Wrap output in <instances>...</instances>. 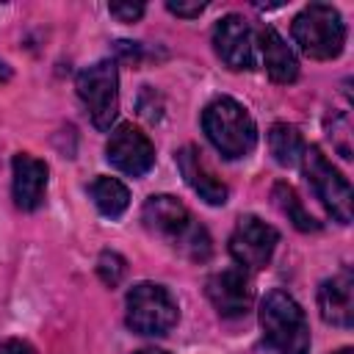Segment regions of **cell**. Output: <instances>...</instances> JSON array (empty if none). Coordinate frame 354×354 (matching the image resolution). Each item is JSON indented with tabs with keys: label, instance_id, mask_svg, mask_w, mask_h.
I'll list each match as a JSON object with an SVG mask.
<instances>
[{
	"label": "cell",
	"instance_id": "obj_23",
	"mask_svg": "<svg viewBox=\"0 0 354 354\" xmlns=\"http://www.w3.org/2000/svg\"><path fill=\"white\" fill-rule=\"evenodd\" d=\"M136 354H166V351H160V348H141V351H136Z\"/></svg>",
	"mask_w": 354,
	"mask_h": 354
},
{
	"label": "cell",
	"instance_id": "obj_20",
	"mask_svg": "<svg viewBox=\"0 0 354 354\" xmlns=\"http://www.w3.org/2000/svg\"><path fill=\"white\" fill-rule=\"evenodd\" d=\"M119 22H136L144 17V6L141 3H111L108 8Z\"/></svg>",
	"mask_w": 354,
	"mask_h": 354
},
{
	"label": "cell",
	"instance_id": "obj_6",
	"mask_svg": "<svg viewBox=\"0 0 354 354\" xmlns=\"http://www.w3.org/2000/svg\"><path fill=\"white\" fill-rule=\"evenodd\" d=\"M77 94L94 127L108 130L119 113V75L113 61H97L77 75Z\"/></svg>",
	"mask_w": 354,
	"mask_h": 354
},
{
	"label": "cell",
	"instance_id": "obj_12",
	"mask_svg": "<svg viewBox=\"0 0 354 354\" xmlns=\"http://www.w3.org/2000/svg\"><path fill=\"white\" fill-rule=\"evenodd\" d=\"M318 310L326 324H335L343 329H348L354 324V279H351L348 268L321 282Z\"/></svg>",
	"mask_w": 354,
	"mask_h": 354
},
{
	"label": "cell",
	"instance_id": "obj_10",
	"mask_svg": "<svg viewBox=\"0 0 354 354\" xmlns=\"http://www.w3.org/2000/svg\"><path fill=\"white\" fill-rule=\"evenodd\" d=\"M105 158L119 171L130 177H141L155 166V147L147 138V133H141L138 127L119 124L105 144Z\"/></svg>",
	"mask_w": 354,
	"mask_h": 354
},
{
	"label": "cell",
	"instance_id": "obj_11",
	"mask_svg": "<svg viewBox=\"0 0 354 354\" xmlns=\"http://www.w3.org/2000/svg\"><path fill=\"white\" fill-rule=\"evenodd\" d=\"M205 293H207L210 304L216 307V313L221 318H243L252 310V301H254V290H252V282H249L243 268L216 271L207 279Z\"/></svg>",
	"mask_w": 354,
	"mask_h": 354
},
{
	"label": "cell",
	"instance_id": "obj_5",
	"mask_svg": "<svg viewBox=\"0 0 354 354\" xmlns=\"http://www.w3.org/2000/svg\"><path fill=\"white\" fill-rule=\"evenodd\" d=\"M180 318L174 296L155 282H138L127 293V326L138 335H166Z\"/></svg>",
	"mask_w": 354,
	"mask_h": 354
},
{
	"label": "cell",
	"instance_id": "obj_15",
	"mask_svg": "<svg viewBox=\"0 0 354 354\" xmlns=\"http://www.w3.org/2000/svg\"><path fill=\"white\" fill-rule=\"evenodd\" d=\"M257 58L274 83H293L299 77V61L293 50L274 28H263L257 33Z\"/></svg>",
	"mask_w": 354,
	"mask_h": 354
},
{
	"label": "cell",
	"instance_id": "obj_16",
	"mask_svg": "<svg viewBox=\"0 0 354 354\" xmlns=\"http://www.w3.org/2000/svg\"><path fill=\"white\" fill-rule=\"evenodd\" d=\"M91 199H94V205L102 216L119 218L130 205V191L116 177H97L91 183Z\"/></svg>",
	"mask_w": 354,
	"mask_h": 354
},
{
	"label": "cell",
	"instance_id": "obj_4",
	"mask_svg": "<svg viewBox=\"0 0 354 354\" xmlns=\"http://www.w3.org/2000/svg\"><path fill=\"white\" fill-rule=\"evenodd\" d=\"M293 41L307 58L329 61L343 53L346 44V25L335 6L329 3H310L304 11L296 14L290 25Z\"/></svg>",
	"mask_w": 354,
	"mask_h": 354
},
{
	"label": "cell",
	"instance_id": "obj_21",
	"mask_svg": "<svg viewBox=\"0 0 354 354\" xmlns=\"http://www.w3.org/2000/svg\"><path fill=\"white\" fill-rule=\"evenodd\" d=\"M166 8L171 11V14H177V17H185V19H194V17H199L202 11H205V3H199V0H194V3H183V0H169L166 3Z\"/></svg>",
	"mask_w": 354,
	"mask_h": 354
},
{
	"label": "cell",
	"instance_id": "obj_22",
	"mask_svg": "<svg viewBox=\"0 0 354 354\" xmlns=\"http://www.w3.org/2000/svg\"><path fill=\"white\" fill-rule=\"evenodd\" d=\"M0 354H36V348H33L28 340L11 337V340H3V343H0Z\"/></svg>",
	"mask_w": 354,
	"mask_h": 354
},
{
	"label": "cell",
	"instance_id": "obj_3",
	"mask_svg": "<svg viewBox=\"0 0 354 354\" xmlns=\"http://www.w3.org/2000/svg\"><path fill=\"white\" fill-rule=\"evenodd\" d=\"M260 329L279 354H310V324L304 310L285 290H268L260 304Z\"/></svg>",
	"mask_w": 354,
	"mask_h": 354
},
{
	"label": "cell",
	"instance_id": "obj_7",
	"mask_svg": "<svg viewBox=\"0 0 354 354\" xmlns=\"http://www.w3.org/2000/svg\"><path fill=\"white\" fill-rule=\"evenodd\" d=\"M301 166H304V174L310 180L315 196L329 210V216L337 218L340 224H348L351 221V185H348V180L329 163V158L318 147H304Z\"/></svg>",
	"mask_w": 354,
	"mask_h": 354
},
{
	"label": "cell",
	"instance_id": "obj_2",
	"mask_svg": "<svg viewBox=\"0 0 354 354\" xmlns=\"http://www.w3.org/2000/svg\"><path fill=\"white\" fill-rule=\"evenodd\" d=\"M202 130L207 141L230 160L249 155L257 144L254 119L232 97H218L202 111Z\"/></svg>",
	"mask_w": 354,
	"mask_h": 354
},
{
	"label": "cell",
	"instance_id": "obj_1",
	"mask_svg": "<svg viewBox=\"0 0 354 354\" xmlns=\"http://www.w3.org/2000/svg\"><path fill=\"white\" fill-rule=\"evenodd\" d=\"M141 221H144L147 230H152L155 235L166 238L185 257L199 260V263L210 257V235H207V230L199 221H194V216L188 213V207L180 199H174L169 194L149 196L144 202Z\"/></svg>",
	"mask_w": 354,
	"mask_h": 354
},
{
	"label": "cell",
	"instance_id": "obj_17",
	"mask_svg": "<svg viewBox=\"0 0 354 354\" xmlns=\"http://www.w3.org/2000/svg\"><path fill=\"white\" fill-rule=\"evenodd\" d=\"M268 147H271V155L279 166H296L304 155V138L301 133L293 127V124H274L271 133H268Z\"/></svg>",
	"mask_w": 354,
	"mask_h": 354
},
{
	"label": "cell",
	"instance_id": "obj_13",
	"mask_svg": "<svg viewBox=\"0 0 354 354\" xmlns=\"http://www.w3.org/2000/svg\"><path fill=\"white\" fill-rule=\"evenodd\" d=\"M177 169L185 177V183L194 188V194H199V199H205L207 205H224L227 202V194H230L227 185L205 163V158L196 147H183L177 152Z\"/></svg>",
	"mask_w": 354,
	"mask_h": 354
},
{
	"label": "cell",
	"instance_id": "obj_18",
	"mask_svg": "<svg viewBox=\"0 0 354 354\" xmlns=\"http://www.w3.org/2000/svg\"><path fill=\"white\" fill-rule=\"evenodd\" d=\"M271 199H274V205L279 207V213L288 216V221H290L296 230H301V232H315V230L321 227V224L313 218V213L301 205L299 194H296L288 183H277L274 191H271Z\"/></svg>",
	"mask_w": 354,
	"mask_h": 354
},
{
	"label": "cell",
	"instance_id": "obj_19",
	"mask_svg": "<svg viewBox=\"0 0 354 354\" xmlns=\"http://www.w3.org/2000/svg\"><path fill=\"white\" fill-rule=\"evenodd\" d=\"M97 274H100V279H102L108 288H116V285L124 279V274H127V263H124V257H122L119 252L105 249V252L100 254V260H97Z\"/></svg>",
	"mask_w": 354,
	"mask_h": 354
},
{
	"label": "cell",
	"instance_id": "obj_9",
	"mask_svg": "<svg viewBox=\"0 0 354 354\" xmlns=\"http://www.w3.org/2000/svg\"><path fill=\"white\" fill-rule=\"evenodd\" d=\"M213 50L230 69H254L257 33L252 30V25L243 17L227 14L213 28Z\"/></svg>",
	"mask_w": 354,
	"mask_h": 354
},
{
	"label": "cell",
	"instance_id": "obj_14",
	"mask_svg": "<svg viewBox=\"0 0 354 354\" xmlns=\"http://www.w3.org/2000/svg\"><path fill=\"white\" fill-rule=\"evenodd\" d=\"M14 202L19 210H36L44 199V191H47V163L28 155V152H19L14 155Z\"/></svg>",
	"mask_w": 354,
	"mask_h": 354
},
{
	"label": "cell",
	"instance_id": "obj_24",
	"mask_svg": "<svg viewBox=\"0 0 354 354\" xmlns=\"http://www.w3.org/2000/svg\"><path fill=\"white\" fill-rule=\"evenodd\" d=\"M335 354H354L351 348H340V351H335Z\"/></svg>",
	"mask_w": 354,
	"mask_h": 354
},
{
	"label": "cell",
	"instance_id": "obj_8",
	"mask_svg": "<svg viewBox=\"0 0 354 354\" xmlns=\"http://www.w3.org/2000/svg\"><path fill=\"white\" fill-rule=\"evenodd\" d=\"M279 243V232L257 216H241L230 235V254L241 268H263Z\"/></svg>",
	"mask_w": 354,
	"mask_h": 354
}]
</instances>
